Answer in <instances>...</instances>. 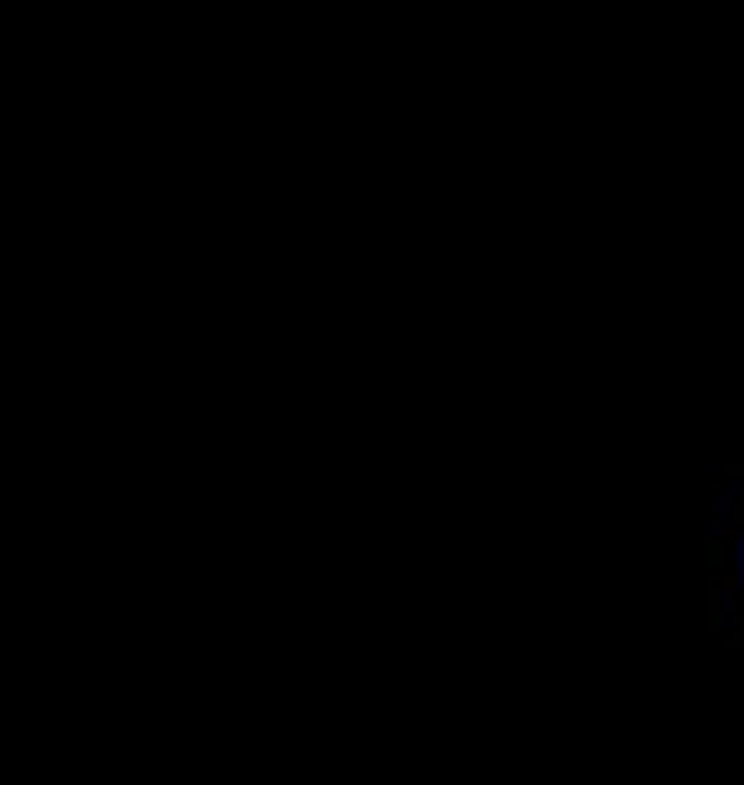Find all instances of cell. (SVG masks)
Masks as SVG:
<instances>
[{
  "label": "cell",
  "mask_w": 744,
  "mask_h": 785,
  "mask_svg": "<svg viewBox=\"0 0 744 785\" xmlns=\"http://www.w3.org/2000/svg\"><path fill=\"white\" fill-rule=\"evenodd\" d=\"M709 633L744 648V464H734L709 531Z\"/></svg>",
  "instance_id": "cell-1"
}]
</instances>
